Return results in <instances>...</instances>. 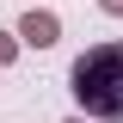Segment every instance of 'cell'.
I'll return each instance as SVG.
<instances>
[{"instance_id": "obj_2", "label": "cell", "mask_w": 123, "mask_h": 123, "mask_svg": "<svg viewBox=\"0 0 123 123\" xmlns=\"http://www.w3.org/2000/svg\"><path fill=\"white\" fill-rule=\"evenodd\" d=\"M25 43L49 49V43H55V18H49V12H31V18H25Z\"/></svg>"}, {"instance_id": "obj_1", "label": "cell", "mask_w": 123, "mask_h": 123, "mask_svg": "<svg viewBox=\"0 0 123 123\" xmlns=\"http://www.w3.org/2000/svg\"><path fill=\"white\" fill-rule=\"evenodd\" d=\"M74 98L92 111V117H105V123H117L123 117V43H98V49H86V55L74 62Z\"/></svg>"}, {"instance_id": "obj_3", "label": "cell", "mask_w": 123, "mask_h": 123, "mask_svg": "<svg viewBox=\"0 0 123 123\" xmlns=\"http://www.w3.org/2000/svg\"><path fill=\"white\" fill-rule=\"evenodd\" d=\"M105 6H111V12H123V0H105Z\"/></svg>"}]
</instances>
